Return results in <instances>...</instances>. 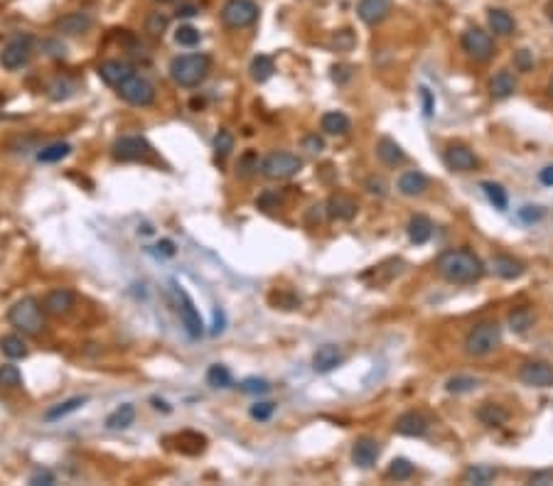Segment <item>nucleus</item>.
I'll use <instances>...</instances> for the list:
<instances>
[{
    "instance_id": "nucleus-1",
    "label": "nucleus",
    "mask_w": 553,
    "mask_h": 486,
    "mask_svg": "<svg viewBox=\"0 0 553 486\" xmlns=\"http://www.w3.org/2000/svg\"><path fill=\"white\" fill-rule=\"evenodd\" d=\"M438 273L443 275L448 283L453 285H470L485 275V263L480 260V256H475L467 249H450L435 263Z\"/></svg>"
},
{
    "instance_id": "nucleus-2",
    "label": "nucleus",
    "mask_w": 553,
    "mask_h": 486,
    "mask_svg": "<svg viewBox=\"0 0 553 486\" xmlns=\"http://www.w3.org/2000/svg\"><path fill=\"white\" fill-rule=\"evenodd\" d=\"M209 69H212V62H209L207 54L202 52H192V54H180L170 62V77H173L175 84L185 88H194L207 79Z\"/></svg>"
},
{
    "instance_id": "nucleus-3",
    "label": "nucleus",
    "mask_w": 553,
    "mask_h": 486,
    "mask_svg": "<svg viewBox=\"0 0 553 486\" xmlns=\"http://www.w3.org/2000/svg\"><path fill=\"white\" fill-rule=\"evenodd\" d=\"M45 307L40 305V302L35 300V297H22V300H17L15 305L10 307V312H8V320H10V324L15 327L17 331H22V334H40L42 327H45Z\"/></svg>"
},
{
    "instance_id": "nucleus-4",
    "label": "nucleus",
    "mask_w": 553,
    "mask_h": 486,
    "mask_svg": "<svg viewBox=\"0 0 553 486\" xmlns=\"http://www.w3.org/2000/svg\"><path fill=\"white\" fill-rule=\"evenodd\" d=\"M501 344V327L494 320L477 322L465 336V352L470 356H487Z\"/></svg>"
},
{
    "instance_id": "nucleus-5",
    "label": "nucleus",
    "mask_w": 553,
    "mask_h": 486,
    "mask_svg": "<svg viewBox=\"0 0 553 486\" xmlns=\"http://www.w3.org/2000/svg\"><path fill=\"white\" fill-rule=\"evenodd\" d=\"M303 160L293 152H271L261 160V175L266 180H290L300 172Z\"/></svg>"
},
{
    "instance_id": "nucleus-6",
    "label": "nucleus",
    "mask_w": 553,
    "mask_h": 486,
    "mask_svg": "<svg viewBox=\"0 0 553 486\" xmlns=\"http://www.w3.org/2000/svg\"><path fill=\"white\" fill-rule=\"evenodd\" d=\"M258 20V6L254 0H226L221 8V22L229 30H244Z\"/></svg>"
},
{
    "instance_id": "nucleus-7",
    "label": "nucleus",
    "mask_w": 553,
    "mask_h": 486,
    "mask_svg": "<svg viewBox=\"0 0 553 486\" xmlns=\"http://www.w3.org/2000/svg\"><path fill=\"white\" fill-rule=\"evenodd\" d=\"M460 45H462L465 54L475 62H487L494 54V40L490 32L480 30V27H467L460 37Z\"/></svg>"
},
{
    "instance_id": "nucleus-8",
    "label": "nucleus",
    "mask_w": 553,
    "mask_h": 486,
    "mask_svg": "<svg viewBox=\"0 0 553 486\" xmlns=\"http://www.w3.org/2000/svg\"><path fill=\"white\" fill-rule=\"evenodd\" d=\"M32 57V37L30 35H15L13 40H8V45L0 49V64L8 69V72H15V69L25 67Z\"/></svg>"
},
{
    "instance_id": "nucleus-9",
    "label": "nucleus",
    "mask_w": 553,
    "mask_h": 486,
    "mask_svg": "<svg viewBox=\"0 0 553 486\" xmlns=\"http://www.w3.org/2000/svg\"><path fill=\"white\" fill-rule=\"evenodd\" d=\"M118 96L131 106H150L155 101V86L146 77L133 74L118 86Z\"/></svg>"
},
{
    "instance_id": "nucleus-10",
    "label": "nucleus",
    "mask_w": 553,
    "mask_h": 486,
    "mask_svg": "<svg viewBox=\"0 0 553 486\" xmlns=\"http://www.w3.org/2000/svg\"><path fill=\"white\" fill-rule=\"evenodd\" d=\"M153 152L150 143L141 135H123L114 143L111 148V155L114 160L118 162H138V160H146L148 155Z\"/></svg>"
},
{
    "instance_id": "nucleus-11",
    "label": "nucleus",
    "mask_w": 553,
    "mask_h": 486,
    "mask_svg": "<svg viewBox=\"0 0 553 486\" xmlns=\"http://www.w3.org/2000/svg\"><path fill=\"white\" fill-rule=\"evenodd\" d=\"M443 162H445V167L453 170V172H472V170H477V165H480V160H477L475 152H472L467 145H460V143H453V145L445 148Z\"/></svg>"
},
{
    "instance_id": "nucleus-12",
    "label": "nucleus",
    "mask_w": 553,
    "mask_h": 486,
    "mask_svg": "<svg viewBox=\"0 0 553 486\" xmlns=\"http://www.w3.org/2000/svg\"><path fill=\"white\" fill-rule=\"evenodd\" d=\"M519 381L531 388H553V366L548 361H527L519 368Z\"/></svg>"
},
{
    "instance_id": "nucleus-13",
    "label": "nucleus",
    "mask_w": 553,
    "mask_h": 486,
    "mask_svg": "<svg viewBox=\"0 0 553 486\" xmlns=\"http://www.w3.org/2000/svg\"><path fill=\"white\" fill-rule=\"evenodd\" d=\"M178 297H180V320H182V327L185 331H187L189 339H199V336L204 334V322L202 317H199V310L194 307V302L189 300V295L185 292V290L178 288Z\"/></svg>"
},
{
    "instance_id": "nucleus-14",
    "label": "nucleus",
    "mask_w": 553,
    "mask_h": 486,
    "mask_svg": "<svg viewBox=\"0 0 553 486\" xmlns=\"http://www.w3.org/2000/svg\"><path fill=\"white\" fill-rule=\"evenodd\" d=\"M391 8H394V0H359L357 15H359V20L364 22V25L374 27L391 15Z\"/></svg>"
},
{
    "instance_id": "nucleus-15",
    "label": "nucleus",
    "mask_w": 553,
    "mask_h": 486,
    "mask_svg": "<svg viewBox=\"0 0 553 486\" xmlns=\"http://www.w3.org/2000/svg\"><path fill=\"white\" fill-rule=\"evenodd\" d=\"M74 305H77V295H74L69 288H57L52 290L47 297H45V302H42V307H45V312L52 317H64L69 315V312L74 310Z\"/></svg>"
},
{
    "instance_id": "nucleus-16",
    "label": "nucleus",
    "mask_w": 553,
    "mask_h": 486,
    "mask_svg": "<svg viewBox=\"0 0 553 486\" xmlns=\"http://www.w3.org/2000/svg\"><path fill=\"white\" fill-rule=\"evenodd\" d=\"M379 455H381L379 442L371 440V437H359L355 442V447H352V462L359 469H371L376 464V460H379Z\"/></svg>"
},
{
    "instance_id": "nucleus-17",
    "label": "nucleus",
    "mask_w": 553,
    "mask_h": 486,
    "mask_svg": "<svg viewBox=\"0 0 553 486\" xmlns=\"http://www.w3.org/2000/svg\"><path fill=\"white\" fill-rule=\"evenodd\" d=\"M133 67L128 62H123V59H109V62H104L99 67V77L104 84H109V86L118 88L120 84L125 81V79L133 77Z\"/></svg>"
},
{
    "instance_id": "nucleus-18",
    "label": "nucleus",
    "mask_w": 553,
    "mask_h": 486,
    "mask_svg": "<svg viewBox=\"0 0 553 486\" xmlns=\"http://www.w3.org/2000/svg\"><path fill=\"white\" fill-rule=\"evenodd\" d=\"M394 432L403 434V437H423V434L428 432V420L423 418L421 413H416V410H408V413L396 418Z\"/></svg>"
},
{
    "instance_id": "nucleus-19",
    "label": "nucleus",
    "mask_w": 553,
    "mask_h": 486,
    "mask_svg": "<svg viewBox=\"0 0 553 486\" xmlns=\"http://www.w3.org/2000/svg\"><path fill=\"white\" fill-rule=\"evenodd\" d=\"M345 361V354L337 344H322L313 356V368L315 373H329Z\"/></svg>"
},
{
    "instance_id": "nucleus-20",
    "label": "nucleus",
    "mask_w": 553,
    "mask_h": 486,
    "mask_svg": "<svg viewBox=\"0 0 553 486\" xmlns=\"http://www.w3.org/2000/svg\"><path fill=\"white\" fill-rule=\"evenodd\" d=\"M396 187H398V191H401L403 197H421V194H426V191H428L430 182L421 170H406L401 177H398Z\"/></svg>"
},
{
    "instance_id": "nucleus-21",
    "label": "nucleus",
    "mask_w": 553,
    "mask_h": 486,
    "mask_svg": "<svg viewBox=\"0 0 553 486\" xmlns=\"http://www.w3.org/2000/svg\"><path fill=\"white\" fill-rule=\"evenodd\" d=\"M359 212V204L347 194H334L327 202V217L337 219V221H352Z\"/></svg>"
},
{
    "instance_id": "nucleus-22",
    "label": "nucleus",
    "mask_w": 553,
    "mask_h": 486,
    "mask_svg": "<svg viewBox=\"0 0 553 486\" xmlns=\"http://www.w3.org/2000/svg\"><path fill=\"white\" fill-rule=\"evenodd\" d=\"M91 25H94V20H91V15H86V13H67V15H62L57 22H54L57 32H62V35H72V37L89 32Z\"/></svg>"
},
{
    "instance_id": "nucleus-23",
    "label": "nucleus",
    "mask_w": 553,
    "mask_h": 486,
    "mask_svg": "<svg viewBox=\"0 0 553 486\" xmlns=\"http://www.w3.org/2000/svg\"><path fill=\"white\" fill-rule=\"evenodd\" d=\"M492 270H494L501 280H517V278H522V275H524L527 265H524L519 258H514V256H509V253H497L494 258H492Z\"/></svg>"
},
{
    "instance_id": "nucleus-24",
    "label": "nucleus",
    "mask_w": 553,
    "mask_h": 486,
    "mask_svg": "<svg viewBox=\"0 0 553 486\" xmlns=\"http://www.w3.org/2000/svg\"><path fill=\"white\" fill-rule=\"evenodd\" d=\"M406 233L413 246H426L430 241V236H433V221L426 214H413L406 226Z\"/></svg>"
},
{
    "instance_id": "nucleus-25",
    "label": "nucleus",
    "mask_w": 553,
    "mask_h": 486,
    "mask_svg": "<svg viewBox=\"0 0 553 486\" xmlns=\"http://www.w3.org/2000/svg\"><path fill=\"white\" fill-rule=\"evenodd\" d=\"M376 157H379L384 165L396 167V165H401V162L406 160V152L401 150V145H398L396 140L384 135V138L376 143Z\"/></svg>"
},
{
    "instance_id": "nucleus-26",
    "label": "nucleus",
    "mask_w": 553,
    "mask_h": 486,
    "mask_svg": "<svg viewBox=\"0 0 553 486\" xmlns=\"http://www.w3.org/2000/svg\"><path fill=\"white\" fill-rule=\"evenodd\" d=\"M514 91H517V79H514L512 72L501 69V72H497L494 77H492L490 93L494 96V99L504 101V99H509V96H514Z\"/></svg>"
},
{
    "instance_id": "nucleus-27",
    "label": "nucleus",
    "mask_w": 553,
    "mask_h": 486,
    "mask_svg": "<svg viewBox=\"0 0 553 486\" xmlns=\"http://www.w3.org/2000/svg\"><path fill=\"white\" fill-rule=\"evenodd\" d=\"M320 128L327 135H347L352 130V120L342 111H327L320 120Z\"/></svg>"
},
{
    "instance_id": "nucleus-28",
    "label": "nucleus",
    "mask_w": 553,
    "mask_h": 486,
    "mask_svg": "<svg viewBox=\"0 0 553 486\" xmlns=\"http://www.w3.org/2000/svg\"><path fill=\"white\" fill-rule=\"evenodd\" d=\"M487 20H490V30L499 37H509L517 30V20H514L506 10H501V8H492Z\"/></svg>"
},
{
    "instance_id": "nucleus-29",
    "label": "nucleus",
    "mask_w": 553,
    "mask_h": 486,
    "mask_svg": "<svg viewBox=\"0 0 553 486\" xmlns=\"http://www.w3.org/2000/svg\"><path fill=\"white\" fill-rule=\"evenodd\" d=\"M477 420H480L482 425H487V428H501V425L509 420V413L497 403H482L480 408H477Z\"/></svg>"
},
{
    "instance_id": "nucleus-30",
    "label": "nucleus",
    "mask_w": 553,
    "mask_h": 486,
    "mask_svg": "<svg viewBox=\"0 0 553 486\" xmlns=\"http://www.w3.org/2000/svg\"><path fill=\"white\" fill-rule=\"evenodd\" d=\"M84 405H86V398H84V395L69 398V400H64V403H57L49 410H45V420H47V423H57V420L67 418L69 413H77V410L84 408Z\"/></svg>"
},
{
    "instance_id": "nucleus-31",
    "label": "nucleus",
    "mask_w": 553,
    "mask_h": 486,
    "mask_svg": "<svg viewBox=\"0 0 553 486\" xmlns=\"http://www.w3.org/2000/svg\"><path fill=\"white\" fill-rule=\"evenodd\" d=\"M133 420H136V408L131 403H123L114 410V413L106 418V428L109 430H125L131 428Z\"/></svg>"
},
{
    "instance_id": "nucleus-32",
    "label": "nucleus",
    "mask_w": 553,
    "mask_h": 486,
    "mask_svg": "<svg viewBox=\"0 0 553 486\" xmlns=\"http://www.w3.org/2000/svg\"><path fill=\"white\" fill-rule=\"evenodd\" d=\"M249 72H251V79H254V81L263 84V81H268V79L273 77V72H276V64H273V59L268 57V54H256V57L251 59Z\"/></svg>"
},
{
    "instance_id": "nucleus-33",
    "label": "nucleus",
    "mask_w": 553,
    "mask_h": 486,
    "mask_svg": "<svg viewBox=\"0 0 553 486\" xmlns=\"http://www.w3.org/2000/svg\"><path fill=\"white\" fill-rule=\"evenodd\" d=\"M0 352L8 359H25L27 356V344L20 334H8L0 339Z\"/></svg>"
},
{
    "instance_id": "nucleus-34",
    "label": "nucleus",
    "mask_w": 553,
    "mask_h": 486,
    "mask_svg": "<svg viewBox=\"0 0 553 486\" xmlns=\"http://www.w3.org/2000/svg\"><path fill=\"white\" fill-rule=\"evenodd\" d=\"M482 191H485V197L490 199V204L497 209V212H504L509 207V197H506V189L497 182H482Z\"/></svg>"
},
{
    "instance_id": "nucleus-35",
    "label": "nucleus",
    "mask_w": 553,
    "mask_h": 486,
    "mask_svg": "<svg viewBox=\"0 0 553 486\" xmlns=\"http://www.w3.org/2000/svg\"><path fill=\"white\" fill-rule=\"evenodd\" d=\"M497 479V469L494 467H487V464H475L470 469L465 471V481H470V484H492Z\"/></svg>"
},
{
    "instance_id": "nucleus-36",
    "label": "nucleus",
    "mask_w": 553,
    "mask_h": 486,
    "mask_svg": "<svg viewBox=\"0 0 553 486\" xmlns=\"http://www.w3.org/2000/svg\"><path fill=\"white\" fill-rule=\"evenodd\" d=\"M533 327V312L529 307H519L509 315V329L517 331V334H524Z\"/></svg>"
},
{
    "instance_id": "nucleus-37",
    "label": "nucleus",
    "mask_w": 553,
    "mask_h": 486,
    "mask_svg": "<svg viewBox=\"0 0 553 486\" xmlns=\"http://www.w3.org/2000/svg\"><path fill=\"white\" fill-rule=\"evenodd\" d=\"M72 152V145L69 143H52V145H47V148H42L40 152H37V160L40 162H59V160H64V157Z\"/></svg>"
},
{
    "instance_id": "nucleus-38",
    "label": "nucleus",
    "mask_w": 553,
    "mask_h": 486,
    "mask_svg": "<svg viewBox=\"0 0 553 486\" xmlns=\"http://www.w3.org/2000/svg\"><path fill=\"white\" fill-rule=\"evenodd\" d=\"M207 383L212 388H229L231 383H234V378H231L229 368L221 366V363H215V366H209V371H207Z\"/></svg>"
},
{
    "instance_id": "nucleus-39",
    "label": "nucleus",
    "mask_w": 553,
    "mask_h": 486,
    "mask_svg": "<svg viewBox=\"0 0 553 486\" xmlns=\"http://www.w3.org/2000/svg\"><path fill=\"white\" fill-rule=\"evenodd\" d=\"M167 27H170V17H167L165 13L155 10L146 17V32L150 37H162L167 32Z\"/></svg>"
},
{
    "instance_id": "nucleus-40",
    "label": "nucleus",
    "mask_w": 553,
    "mask_h": 486,
    "mask_svg": "<svg viewBox=\"0 0 553 486\" xmlns=\"http://www.w3.org/2000/svg\"><path fill=\"white\" fill-rule=\"evenodd\" d=\"M477 383L480 381H477L475 376H453L448 383H445V391H448V393H455V395H462V393L475 391Z\"/></svg>"
},
{
    "instance_id": "nucleus-41",
    "label": "nucleus",
    "mask_w": 553,
    "mask_h": 486,
    "mask_svg": "<svg viewBox=\"0 0 553 486\" xmlns=\"http://www.w3.org/2000/svg\"><path fill=\"white\" fill-rule=\"evenodd\" d=\"M413 471H416V467H413L408 460H403V457H398V460H394L391 464H389L387 476L389 479H396V481H406L413 476Z\"/></svg>"
},
{
    "instance_id": "nucleus-42",
    "label": "nucleus",
    "mask_w": 553,
    "mask_h": 486,
    "mask_svg": "<svg viewBox=\"0 0 553 486\" xmlns=\"http://www.w3.org/2000/svg\"><path fill=\"white\" fill-rule=\"evenodd\" d=\"M231 150H234V135H231V130L221 128L219 133H217V138H215L217 160H226V157L231 155Z\"/></svg>"
},
{
    "instance_id": "nucleus-43",
    "label": "nucleus",
    "mask_w": 553,
    "mask_h": 486,
    "mask_svg": "<svg viewBox=\"0 0 553 486\" xmlns=\"http://www.w3.org/2000/svg\"><path fill=\"white\" fill-rule=\"evenodd\" d=\"M22 386V373L17 366L6 363L0 366V388H20Z\"/></svg>"
},
{
    "instance_id": "nucleus-44",
    "label": "nucleus",
    "mask_w": 553,
    "mask_h": 486,
    "mask_svg": "<svg viewBox=\"0 0 553 486\" xmlns=\"http://www.w3.org/2000/svg\"><path fill=\"white\" fill-rule=\"evenodd\" d=\"M199 40H202V35H199V30L192 25H180L178 30H175V42H178L180 47H194V45H199Z\"/></svg>"
},
{
    "instance_id": "nucleus-45",
    "label": "nucleus",
    "mask_w": 553,
    "mask_h": 486,
    "mask_svg": "<svg viewBox=\"0 0 553 486\" xmlns=\"http://www.w3.org/2000/svg\"><path fill=\"white\" fill-rule=\"evenodd\" d=\"M239 388L244 391V393H251V395H263L271 391V383L263 381V378H246V381L239 383Z\"/></svg>"
},
{
    "instance_id": "nucleus-46",
    "label": "nucleus",
    "mask_w": 553,
    "mask_h": 486,
    "mask_svg": "<svg viewBox=\"0 0 553 486\" xmlns=\"http://www.w3.org/2000/svg\"><path fill=\"white\" fill-rule=\"evenodd\" d=\"M273 413H276V403H271V400H266V403L251 405V410H249L251 418L258 420V423H266V420H271Z\"/></svg>"
},
{
    "instance_id": "nucleus-47",
    "label": "nucleus",
    "mask_w": 553,
    "mask_h": 486,
    "mask_svg": "<svg viewBox=\"0 0 553 486\" xmlns=\"http://www.w3.org/2000/svg\"><path fill=\"white\" fill-rule=\"evenodd\" d=\"M258 170V157H256V152H246L244 157L239 160V165H236V172H239V177H251L254 172Z\"/></svg>"
},
{
    "instance_id": "nucleus-48",
    "label": "nucleus",
    "mask_w": 553,
    "mask_h": 486,
    "mask_svg": "<svg viewBox=\"0 0 553 486\" xmlns=\"http://www.w3.org/2000/svg\"><path fill=\"white\" fill-rule=\"evenodd\" d=\"M303 150H308L310 155H320L325 150V140L318 133H310L303 138Z\"/></svg>"
},
{
    "instance_id": "nucleus-49",
    "label": "nucleus",
    "mask_w": 553,
    "mask_h": 486,
    "mask_svg": "<svg viewBox=\"0 0 553 486\" xmlns=\"http://www.w3.org/2000/svg\"><path fill=\"white\" fill-rule=\"evenodd\" d=\"M49 91H52L49 96H52L54 101H59V99H67L69 93L74 91V86L67 81V79H57V81H54L52 86H49Z\"/></svg>"
},
{
    "instance_id": "nucleus-50",
    "label": "nucleus",
    "mask_w": 553,
    "mask_h": 486,
    "mask_svg": "<svg viewBox=\"0 0 553 486\" xmlns=\"http://www.w3.org/2000/svg\"><path fill=\"white\" fill-rule=\"evenodd\" d=\"M366 189H369V194H376V197H387L389 194V185L384 177H369L366 180Z\"/></svg>"
},
{
    "instance_id": "nucleus-51",
    "label": "nucleus",
    "mask_w": 553,
    "mask_h": 486,
    "mask_svg": "<svg viewBox=\"0 0 553 486\" xmlns=\"http://www.w3.org/2000/svg\"><path fill=\"white\" fill-rule=\"evenodd\" d=\"M514 64H517L519 72H529L533 67V54L529 49H519L517 57H514Z\"/></svg>"
},
{
    "instance_id": "nucleus-52",
    "label": "nucleus",
    "mask_w": 553,
    "mask_h": 486,
    "mask_svg": "<svg viewBox=\"0 0 553 486\" xmlns=\"http://www.w3.org/2000/svg\"><path fill=\"white\" fill-rule=\"evenodd\" d=\"M541 217H543L541 207H522V209H519V219H522L524 224H533V221H538Z\"/></svg>"
},
{
    "instance_id": "nucleus-53",
    "label": "nucleus",
    "mask_w": 553,
    "mask_h": 486,
    "mask_svg": "<svg viewBox=\"0 0 553 486\" xmlns=\"http://www.w3.org/2000/svg\"><path fill=\"white\" fill-rule=\"evenodd\" d=\"M278 204H281V197H278L276 191H266V194L258 199V207H261L263 212H273V209H278Z\"/></svg>"
},
{
    "instance_id": "nucleus-54",
    "label": "nucleus",
    "mask_w": 553,
    "mask_h": 486,
    "mask_svg": "<svg viewBox=\"0 0 553 486\" xmlns=\"http://www.w3.org/2000/svg\"><path fill=\"white\" fill-rule=\"evenodd\" d=\"M334 45H337V49H350V47L355 45V37H352L350 30H342L334 37Z\"/></svg>"
},
{
    "instance_id": "nucleus-55",
    "label": "nucleus",
    "mask_w": 553,
    "mask_h": 486,
    "mask_svg": "<svg viewBox=\"0 0 553 486\" xmlns=\"http://www.w3.org/2000/svg\"><path fill=\"white\" fill-rule=\"evenodd\" d=\"M421 99H423V113L428 116H433V111H435V101H433V96H430V91L426 86L421 88Z\"/></svg>"
},
{
    "instance_id": "nucleus-56",
    "label": "nucleus",
    "mask_w": 553,
    "mask_h": 486,
    "mask_svg": "<svg viewBox=\"0 0 553 486\" xmlns=\"http://www.w3.org/2000/svg\"><path fill=\"white\" fill-rule=\"evenodd\" d=\"M30 484L32 486H37V484H54V474L52 471H37V474H32L30 476Z\"/></svg>"
},
{
    "instance_id": "nucleus-57",
    "label": "nucleus",
    "mask_w": 553,
    "mask_h": 486,
    "mask_svg": "<svg viewBox=\"0 0 553 486\" xmlns=\"http://www.w3.org/2000/svg\"><path fill=\"white\" fill-rule=\"evenodd\" d=\"M197 13H199L197 6H192V3H182V6H178L175 15H178V17H194Z\"/></svg>"
},
{
    "instance_id": "nucleus-58",
    "label": "nucleus",
    "mask_w": 553,
    "mask_h": 486,
    "mask_svg": "<svg viewBox=\"0 0 553 486\" xmlns=\"http://www.w3.org/2000/svg\"><path fill=\"white\" fill-rule=\"evenodd\" d=\"M350 77H352L350 67H334V69H332V79H334V81H337V84L350 81Z\"/></svg>"
},
{
    "instance_id": "nucleus-59",
    "label": "nucleus",
    "mask_w": 553,
    "mask_h": 486,
    "mask_svg": "<svg viewBox=\"0 0 553 486\" xmlns=\"http://www.w3.org/2000/svg\"><path fill=\"white\" fill-rule=\"evenodd\" d=\"M224 324H226V320H224V312L217 307L215 310V327H212V334H221L224 331Z\"/></svg>"
},
{
    "instance_id": "nucleus-60",
    "label": "nucleus",
    "mask_w": 553,
    "mask_h": 486,
    "mask_svg": "<svg viewBox=\"0 0 553 486\" xmlns=\"http://www.w3.org/2000/svg\"><path fill=\"white\" fill-rule=\"evenodd\" d=\"M538 180H541V185L546 187H553V165H546L541 172H538Z\"/></svg>"
},
{
    "instance_id": "nucleus-61",
    "label": "nucleus",
    "mask_w": 553,
    "mask_h": 486,
    "mask_svg": "<svg viewBox=\"0 0 553 486\" xmlns=\"http://www.w3.org/2000/svg\"><path fill=\"white\" fill-rule=\"evenodd\" d=\"M531 484H548V481H553V474L551 471H538V474H531Z\"/></svg>"
},
{
    "instance_id": "nucleus-62",
    "label": "nucleus",
    "mask_w": 553,
    "mask_h": 486,
    "mask_svg": "<svg viewBox=\"0 0 553 486\" xmlns=\"http://www.w3.org/2000/svg\"><path fill=\"white\" fill-rule=\"evenodd\" d=\"M157 251H162L165 256H175V243L173 241H162L157 243Z\"/></svg>"
},
{
    "instance_id": "nucleus-63",
    "label": "nucleus",
    "mask_w": 553,
    "mask_h": 486,
    "mask_svg": "<svg viewBox=\"0 0 553 486\" xmlns=\"http://www.w3.org/2000/svg\"><path fill=\"white\" fill-rule=\"evenodd\" d=\"M548 96L553 99V77H551V81H548Z\"/></svg>"
},
{
    "instance_id": "nucleus-64",
    "label": "nucleus",
    "mask_w": 553,
    "mask_h": 486,
    "mask_svg": "<svg viewBox=\"0 0 553 486\" xmlns=\"http://www.w3.org/2000/svg\"><path fill=\"white\" fill-rule=\"evenodd\" d=\"M153 3H160V6H165V3H175V0H153Z\"/></svg>"
}]
</instances>
